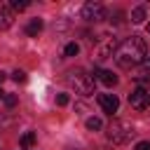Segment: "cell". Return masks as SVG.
<instances>
[{"label": "cell", "mask_w": 150, "mask_h": 150, "mask_svg": "<svg viewBox=\"0 0 150 150\" xmlns=\"http://www.w3.org/2000/svg\"><path fill=\"white\" fill-rule=\"evenodd\" d=\"M112 56H115V63H117L120 68H136V66H141V63L145 61V56H148V45H145L143 38L131 35V38H124V40L115 47Z\"/></svg>", "instance_id": "6da1fadb"}, {"label": "cell", "mask_w": 150, "mask_h": 150, "mask_svg": "<svg viewBox=\"0 0 150 150\" xmlns=\"http://www.w3.org/2000/svg\"><path fill=\"white\" fill-rule=\"evenodd\" d=\"M68 84H70V87L75 89V94H80V96L94 94V80H91V75H87L82 68H75V70L68 73Z\"/></svg>", "instance_id": "7a4b0ae2"}, {"label": "cell", "mask_w": 150, "mask_h": 150, "mask_svg": "<svg viewBox=\"0 0 150 150\" xmlns=\"http://www.w3.org/2000/svg\"><path fill=\"white\" fill-rule=\"evenodd\" d=\"M134 134H136L134 127H131L129 122H122V120H112L110 127H108V138H110L112 143H120V145H122V143H129Z\"/></svg>", "instance_id": "3957f363"}, {"label": "cell", "mask_w": 150, "mask_h": 150, "mask_svg": "<svg viewBox=\"0 0 150 150\" xmlns=\"http://www.w3.org/2000/svg\"><path fill=\"white\" fill-rule=\"evenodd\" d=\"M129 105L134 110H148L150 108V87L148 84H138L129 94Z\"/></svg>", "instance_id": "277c9868"}, {"label": "cell", "mask_w": 150, "mask_h": 150, "mask_svg": "<svg viewBox=\"0 0 150 150\" xmlns=\"http://www.w3.org/2000/svg\"><path fill=\"white\" fill-rule=\"evenodd\" d=\"M82 19H87V21H101V19H105V7L101 2H84Z\"/></svg>", "instance_id": "5b68a950"}, {"label": "cell", "mask_w": 150, "mask_h": 150, "mask_svg": "<svg viewBox=\"0 0 150 150\" xmlns=\"http://www.w3.org/2000/svg\"><path fill=\"white\" fill-rule=\"evenodd\" d=\"M98 105L105 110V112H117V108H120V98L115 96V94H98Z\"/></svg>", "instance_id": "8992f818"}, {"label": "cell", "mask_w": 150, "mask_h": 150, "mask_svg": "<svg viewBox=\"0 0 150 150\" xmlns=\"http://www.w3.org/2000/svg\"><path fill=\"white\" fill-rule=\"evenodd\" d=\"M96 77L105 84V87H115L117 84V75H112V70H105V68H98L96 70Z\"/></svg>", "instance_id": "52a82bcc"}, {"label": "cell", "mask_w": 150, "mask_h": 150, "mask_svg": "<svg viewBox=\"0 0 150 150\" xmlns=\"http://www.w3.org/2000/svg\"><path fill=\"white\" fill-rule=\"evenodd\" d=\"M12 21H14V12H12L7 5H2V7H0V28H9Z\"/></svg>", "instance_id": "ba28073f"}, {"label": "cell", "mask_w": 150, "mask_h": 150, "mask_svg": "<svg viewBox=\"0 0 150 150\" xmlns=\"http://www.w3.org/2000/svg\"><path fill=\"white\" fill-rule=\"evenodd\" d=\"M110 54H112V42H105V45H101V47L94 49V59H96V61H103V59H108Z\"/></svg>", "instance_id": "9c48e42d"}, {"label": "cell", "mask_w": 150, "mask_h": 150, "mask_svg": "<svg viewBox=\"0 0 150 150\" xmlns=\"http://www.w3.org/2000/svg\"><path fill=\"white\" fill-rule=\"evenodd\" d=\"M42 26H45V23H42V19H30V23L26 26V35L35 38V35H38V33L42 30Z\"/></svg>", "instance_id": "30bf717a"}, {"label": "cell", "mask_w": 150, "mask_h": 150, "mask_svg": "<svg viewBox=\"0 0 150 150\" xmlns=\"http://www.w3.org/2000/svg\"><path fill=\"white\" fill-rule=\"evenodd\" d=\"M143 19H145V7H134L131 9V21L134 23H143Z\"/></svg>", "instance_id": "8fae6325"}, {"label": "cell", "mask_w": 150, "mask_h": 150, "mask_svg": "<svg viewBox=\"0 0 150 150\" xmlns=\"http://www.w3.org/2000/svg\"><path fill=\"white\" fill-rule=\"evenodd\" d=\"M77 52H80V45L77 42H68L63 47V56H77Z\"/></svg>", "instance_id": "7c38bea8"}, {"label": "cell", "mask_w": 150, "mask_h": 150, "mask_svg": "<svg viewBox=\"0 0 150 150\" xmlns=\"http://www.w3.org/2000/svg\"><path fill=\"white\" fill-rule=\"evenodd\" d=\"M33 143H35V131H26V134L21 136V145H23V148H30Z\"/></svg>", "instance_id": "4fadbf2b"}, {"label": "cell", "mask_w": 150, "mask_h": 150, "mask_svg": "<svg viewBox=\"0 0 150 150\" xmlns=\"http://www.w3.org/2000/svg\"><path fill=\"white\" fill-rule=\"evenodd\" d=\"M28 5H30L28 0H12V2H9V7H12V12H21V9H26Z\"/></svg>", "instance_id": "5bb4252c"}, {"label": "cell", "mask_w": 150, "mask_h": 150, "mask_svg": "<svg viewBox=\"0 0 150 150\" xmlns=\"http://www.w3.org/2000/svg\"><path fill=\"white\" fill-rule=\"evenodd\" d=\"M101 127H103V124H101L98 117H89V120H87V129H89V131H98Z\"/></svg>", "instance_id": "9a60e30c"}, {"label": "cell", "mask_w": 150, "mask_h": 150, "mask_svg": "<svg viewBox=\"0 0 150 150\" xmlns=\"http://www.w3.org/2000/svg\"><path fill=\"white\" fill-rule=\"evenodd\" d=\"M12 80H14V82H26L28 75H26L23 70H14V73H12Z\"/></svg>", "instance_id": "2e32d148"}, {"label": "cell", "mask_w": 150, "mask_h": 150, "mask_svg": "<svg viewBox=\"0 0 150 150\" xmlns=\"http://www.w3.org/2000/svg\"><path fill=\"white\" fill-rule=\"evenodd\" d=\"M2 101H5V105H7V108H14V105H16V96H14V94H5V98H2Z\"/></svg>", "instance_id": "e0dca14e"}, {"label": "cell", "mask_w": 150, "mask_h": 150, "mask_svg": "<svg viewBox=\"0 0 150 150\" xmlns=\"http://www.w3.org/2000/svg\"><path fill=\"white\" fill-rule=\"evenodd\" d=\"M68 101H70L68 94H59V96H56V103H59V105H68Z\"/></svg>", "instance_id": "ac0fdd59"}, {"label": "cell", "mask_w": 150, "mask_h": 150, "mask_svg": "<svg viewBox=\"0 0 150 150\" xmlns=\"http://www.w3.org/2000/svg\"><path fill=\"white\" fill-rule=\"evenodd\" d=\"M136 150H150V141H141V143H136Z\"/></svg>", "instance_id": "d6986e66"}, {"label": "cell", "mask_w": 150, "mask_h": 150, "mask_svg": "<svg viewBox=\"0 0 150 150\" xmlns=\"http://www.w3.org/2000/svg\"><path fill=\"white\" fill-rule=\"evenodd\" d=\"M5 77H7V75H5V73H2V70H0V84H2V82H5Z\"/></svg>", "instance_id": "ffe728a7"}, {"label": "cell", "mask_w": 150, "mask_h": 150, "mask_svg": "<svg viewBox=\"0 0 150 150\" xmlns=\"http://www.w3.org/2000/svg\"><path fill=\"white\" fill-rule=\"evenodd\" d=\"M5 94H7V91H2V89H0V101H2V98H5Z\"/></svg>", "instance_id": "44dd1931"}, {"label": "cell", "mask_w": 150, "mask_h": 150, "mask_svg": "<svg viewBox=\"0 0 150 150\" xmlns=\"http://www.w3.org/2000/svg\"><path fill=\"white\" fill-rule=\"evenodd\" d=\"M145 30H148V35H150V23H148V26H145Z\"/></svg>", "instance_id": "7402d4cb"}, {"label": "cell", "mask_w": 150, "mask_h": 150, "mask_svg": "<svg viewBox=\"0 0 150 150\" xmlns=\"http://www.w3.org/2000/svg\"><path fill=\"white\" fill-rule=\"evenodd\" d=\"M2 5H5V2H0V7H2Z\"/></svg>", "instance_id": "603a6c76"}]
</instances>
